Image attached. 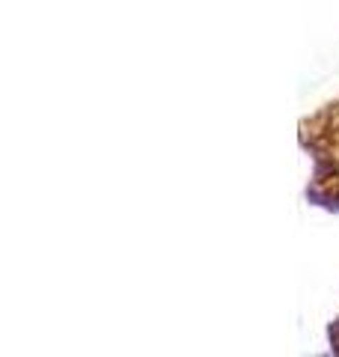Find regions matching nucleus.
Instances as JSON below:
<instances>
[{
	"mask_svg": "<svg viewBox=\"0 0 339 357\" xmlns=\"http://www.w3.org/2000/svg\"><path fill=\"white\" fill-rule=\"evenodd\" d=\"M298 137L312 158V197L339 206V96L301 119Z\"/></svg>",
	"mask_w": 339,
	"mask_h": 357,
	"instance_id": "1",
	"label": "nucleus"
},
{
	"mask_svg": "<svg viewBox=\"0 0 339 357\" xmlns=\"http://www.w3.org/2000/svg\"><path fill=\"white\" fill-rule=\"evenodd\" d=\"M331 342H333V354L339 357V319L333 321V328H331Z\"/></svg>",
	"mask_w": 339,
	"mask_h": 357,
	"instance_id": "2",
	"label": "nucleus"
}]
</instances>
